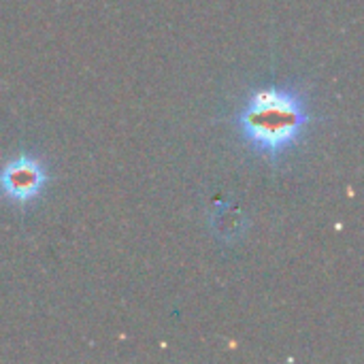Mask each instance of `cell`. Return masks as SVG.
<instances>
[{
  "mask_svg": "<svg viewBox=\"0 0 364 364\" xmlns=\"http://www.w3.org/2000/svg\"><path fill=\"white\" fill-rule=\"evenodd\" d=\"M307 117L305 105L294 92L260 87L241 111L239 128L258 151L277 156L299 141Z\"/></svg>",
  "mask_w": 364,
  "mask_h": 364,
  "instance_id": "1",
  "label": "cell"
},
{
  "mask_svg": "<svg viewBox=\"0 0 364 364\" xmlns=\"http://www.w3.org/2000/svg\"><path fill=\"white\" fill-rule=\"evenodd\" d=\"M47 181L45 168L32 160V158H17L11 160L2 171H0V192L19 205H26L30 200H34L43 186Z\"/></svg>",
  "mask_w": 364,
  "mask_h": 364,
  "instance_id": "2",
  "label": "cell"
}]
</instances>
